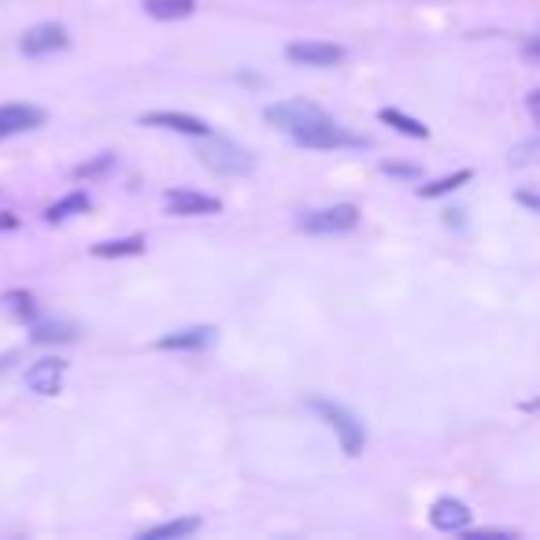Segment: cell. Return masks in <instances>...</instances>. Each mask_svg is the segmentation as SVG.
<instances>
[{
	"label": "cell",
	"mask_w": 540,
	"mask_h": 540,
	"mask_svg": "<svg viewBox=\"0 0 540 540\" xmlns=\"http://www.w3.org/2000/svg\"><path fill=\"white\" fill-rule=\"evenodd\" d=\"M267 123L278 126L282 134H289L293 141L300 137L315 134L319 126L333 123L330 111H322L319 104H311V100H282V104H270L267 108Z\"/></svg>",
	"instance_id": "1"
},
{
	"label": "cell",
	"mask_w": 540,
	"mask_h": 540,
	"mask_svg": "<svg viewBox=\"0 0 540 540\" xmlns=\"http://www.w3.org/2000/svg\"><path fill=\"white\" fill-rule=\"evenodd\" d=\"M200 163L215 174H226V178H245V174L256 171V156L248 152V148L234 145V141H226V137H204V145H200Z\"/></svg>",
	"instance_id": "2"
},
{
	"label": "cell",
	"mask_w": 540,
	"mask_h": 540,
	"mask_svg": "<svg viewBox=\"0 0 540 540\" xmlns=\"http://www.w3.org/2000/svg\"><path fill=\"white\" fill-rule=\"evenodd\" d=\"M307 407H311L315 415H322V422H330L333 433H337V441H341V452L344 455H359V452H363V444H367V433H363V426H359L356 415H352L348 407L333 404V400H319V396H311V400H307Z\"/></svg>",
	"instance_id": "3"
},
{
	"label": "cell",
	"mask_w": 540,
	"mask_h": 540,
	"mask_svg": "<svg viewBox=\"0 0 540 540\" xmlns=\"http://www.w3.org/2000/svg\"><path fill=\"white\" fill-rule=\"evenodd\" d=\"M356 226H359V211L352 204H337V208L300 215V230H307V234H348Z\"/></svg>",
	"instance_id": "4"
},
{
	"label": "cell",
	"mask_w": 540,
	"mask_h": 540,
	"mask_svg": "<svg viewBox=\"0 0 540 540\" xmlns=\"http://www.w3.org/2000/svg\"><path fill=\"white\" fill-rule=\"evenodd\" d=\"M71 45V37H67V30H63L60 23H41V26H30L23 34V41H19V49H23V56H49V52H60Z\"/></svg>",
	"instance_id": "5"
},
{
	"label": "cell",
	"mask_w": 540,
	"mask_h": 540,
	"mask_svg": "<svg viewBox=\"0 0 540 540\" xmlns=\"http://www.w3.org/2000/svg\"><path fill=\"white\" fill-rule=\"evenodd\" d=\"M285 56L300 67H337L344 60L341 45H330V41H296L285 49Z\"/></svg>",
	"instance_id": "6"
},
{
	"label": "cell",
	"mask_w": 540,
	"mask_h": 540,
	"mask_svg": "<svg viewBox=\"0 0 540 540\" xmlns=\"http://www.w3.org/2000/svg\"><path fill=\"white\" fill-rule=\"evenodd\" d=\"M63 374H67V363L56 356L49 359H37L34 367L26 370V389L37 396H56L63 385Z\"/></svg>",
	"instance_id": "7"
},
{
	"label": "cell",
	"mask_w": 540,
	"mask_h": 540,
	"mask_svg": "<svg viewBox=\"0 0 540 540\" xmlns=\"http://www.w3.org/2000/svg\"><path fill=\"white\" fill-rule=\"evenodd\" d=\"M141 126H160V130H174V134H189V137H208L211 126L197 115H185V111H148L141 115Z\"/></svg>",
	"instance_id": "8"
},
{
	"label": "cell",
	"mask_w": 540,
	"mask_h": 540,
	"mask_svg": "<svg viewBox=\"0 0 540 540\" xmlns=\"http://www.w3.org/2000/svg\"><path fill=\"white\" fill-rule=\"evenodd\" d=\"M41 123H45V111L34 104H0V137L37 130Z\"/></svg>",
	"instance_id": "9"
},
{
	"label": "cell",
	"mask_w": 540,
	"mask_h": 540,
	"mask_svg": "<svg viewBox=\"0 0 540 540\" xmlns=\"http://www.w3.org/2000/svg\"><path fill=\"white\" fill-rule=\"evenodd\" d=\"M430 522L441 533H459V529L470 526V507L463 500H455V496H444L430 507Z\"/></svg>",
	"instance_id": "10"
},
{
	"label": "cell",
	"mask_w": 540,
	"mask_h": 540,
	"mask_svg": "<svg viewBox=\"0 0 540 540\" xmlns=\"http://www.w3.org/2000/svg\"><path fill=\"white\" fill-rule=\"evenodd\" d=\"M167 208H171V215H215V211L222 208L219 200L208 197V193H193V189H171L167 193Z\"/></svg>",
	"instance_id": "11"
},
{
	"label": "cell",
	"mask_w": 540,
	"mask_h": 540,
	"mask_svg": "<svg viewBox=\"0 0 540 540\" xmlns=\"http://www.w3.org/2000/svg\"><path fill=\"white\" fill-rule=\"evenodd\" d=\"M208 344H215V330L211 326H189V330L160 337L156 348H163V352H197V348H208Z\"/></svg>",
	"instance_id": "12"
},
{
	"label": "cell",
	"mask_w": 540,
	"mask_h": 540,
	"mask_svg": "<svg viewBox=\"0 0 540 540\" xmlns=\"http://www.w3.org/2000/svg\"><path fill=\"white\" fill-rule=\"evenodd\" d=\"M296 145H304V148H341V145H363V141H359V137H352V134H344L337 123H326V126H319L315 134L300 137Z\"/></svg>",
	"instance_id": "13"
},
{
	"label": "cell",
	"mask_w": 540,
	"mask_h": 540,
	"mask_svg": "<svg viewBox=\"0 0 540 540\" xmlns=\"http://www.w3.org/2000/svg\"><path fill=\"white\" fill-rule=\"evenodd\" d=\"M141 8L160 23H174V19H189L197 12V0H145Z\"/></svg>",
	"instance_id": "14"
},
{
	"label": "cell",
	"mask_w": 540,
	"mask_h": 540,
	"mask_svg": "<svg viewBox=\"0 0 540 540\" xmlns=\"http://www.w3.org/2000/svg\"><path fill=\"white\" fill-rule=\"evenodd\" d=\"M137 252H145V237H123V241H100V245H93V256L97 259L137 256Z\"/></svg>",
	"instance_id": "15"
},
{
	"label": "cell",
	"mask_w": 540,
	"mask_h": 540,
	"mask_svg": "<svg viewBox=\"0 0 540 540\" xmlns=\"http://www.w3.org/2000/svg\"><path fill=\"white\" fill-rule=\"evenodd\" d=\"M200 529V518H174V522H163V526H152L145 529L141 537L145 540H163V537H189V533H197Z\"/></svg>",
	"instance_id": "16"
},
{
	"label": "cell",
	"mask_w": 540,
	"mask_h": 540,
	"mask_svg": "<svg viewBox=\"0 0 540 540\" xmlns=\"http://www.w3.org/2000/svg\"><path fill=\"white\" fill-rule=\"evenodd\" d=\"M82 211H89V197H86V193H71V197L56 200V204L45 211V219L63 222V219H71V215H82Z\"/></svg>",
	"instance_id": "17"
},
{
	"label": "cell",
	"mask_w": 540,
	"mask_h": 540,
	"mask_svg": "<svg viewBox=\"0 0 540 540\" xmlns=\"http://www.w3.org/2000/svg\"><path fill=\"white\" fill-rule=\"evenodd\" d=\"M78 330H74L71 322H41L34 326V341L37 344H63V341H74Z\"/></svg>",
	"instance_id": "18"
},
{
	"label": "cell",
	"mask_w": 540,
	"mask_h": 540,
	"mask_svg": "<svg viewBox=\"0 0 540 540\" xmlns=\"http://www.w3.org/2000/svg\"><path fill=\"white\" fill-rule=\"evenodd\" d=\"M381 123H389L393 130H400V134L407 137H430V130L418 123V119H411V115H404V111H396V108L381 111Z\"/></svg>",
	"instance_id": "19"
},
{
	"label": "cell",
	"mask_w": 540,
	"mask_h": 540,
	"mask_svg": "<svg viewBox=\"0 0 540 540\" xmlns=\"http://www.w3.org/2000/svg\"><path fill=\"white\" fill-rule=\"evenodd\" d=\"M463 182H470V171H455V174H448V178H441V182H433V185H422L418 189V197H444V193H452V189H459Z\"/></svg>",
	"instance_id": "20"
},
{
	"label": "cell",
	"mask_w": 540,
	"mask_h": 540,
	"mask_svg": "<svg viewBox=\"0 0 540 540\" xmlns=\"http://www.w3.org/2000/svg\"><path fill=\"white\" fill-rule=\"evenodd\" d=\"M4 307H8V315L15 319H34V296L30 293H4Z\"/></svg>",
	"instance_id": "21"
},
{
	"label": "cell",
	"mask_w": 540,
	"mask_h": 540,
	"mask_svg": "<svg viewBox=\"0 0 540 540\" xmlns=\"http://www.w3.org/2000/svg\"><path fill=\"white\" fill-rule=\"evenodd\" d=\"M115 167V156L111 152H104L100 160H93V163H82V167H74V178H97V174H104V171H111Z\"/></svg>",
	"instance_id": "22"
},
{
	"label": "cell",
	"mask_w": 540,
	"mask_h": 540,
	"mask_svg": "<svg viewBox=\"0 0 540 540\" xmlns=\"http://www.w3.org/2000/svg\"><path fill=\"white\" fill-rule=\"evenodd\" d=\"M529 115H533V119H537V126H540V89H533V93H529Z\"/></svg>",
	"instance_id": "23"
},
{
	"label": "cell",
	"mask_w": 540,
	"mask_h": 540,
	"mask_svg": "<svg viewBox=\"0 0 540 540\" xmlns=\"http://www.w3.org/2000/svg\"><path fill=\"white\" fill-rule=\"evenodd\" d=\"M385 171H389V174H400V178H415V174H418V167H400V163H389V167H385Z\"/></svg>",
	"instance_id": "24"
},
{
	"label": "cell",
	"mask_w": 540,
	"mask_h": 540,
	"mask_svg": "<svg viewBox=\"0 0 540 540\" xmlns=\"http://www.w3.org/2000/svg\"><path fill=\"white\" fill-rule=\"evenodd\" d=\"M19 226V219H15L12 211H0V230H15Z\"/></svg>",
	"instance_id": "25"
},
{
	"label": "cell",
	"mask_w": 540,
	"mask_h": 540,
	"mask_svg": "<svg viewBox=\"0 0 540 540\" xmlns=\"http://www.w3.org/2000/svg\"><path fill=\"white\" fill-rule=\"evenodd\" d=\"M526 56H533V60H540V37H533L526 45Z\"/></svg>",
	"instance_id": "26"
}]
</instances>
